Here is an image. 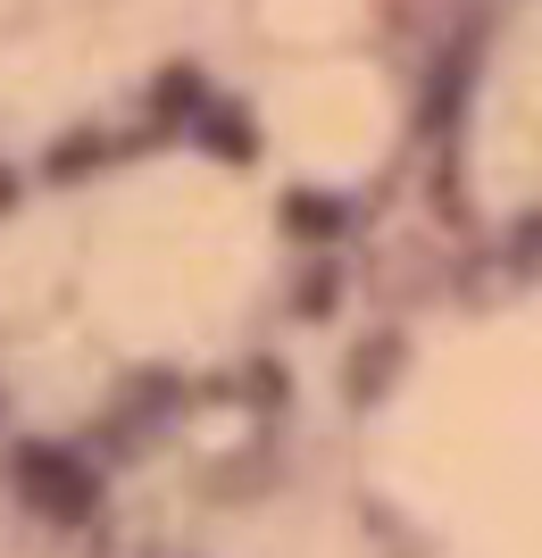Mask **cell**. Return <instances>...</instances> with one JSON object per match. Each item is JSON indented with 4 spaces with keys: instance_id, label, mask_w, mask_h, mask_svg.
<instances>
[{
    "instance_id": "6da1fadb",
    "label": "cell",
    "mask_w": 542,
    "mask_h": 558,
    "mask_svg": "<svg viewBox=\"0 0 542 558\" xmlns=\"http://www.w3.org/2000/svg\"><path fill=\"white\" fill-rule=\"evenodd\" d=\"M359 475L418 558H542V283L409 333L359 417Z\"/></svg>"
},
{
    "instance_id": "7a4b0ae2",
    "label": "cell",
    "mask_w": 542,
    "mask_h": 558,
    "mask_svg": "<svg viewBox=\"0 0 542 558\" xmlns=\"http://www.w3.org/2000/svg\"><path fill=\"white\" fill-rule=\"evenodd\" d=\"M260 134L276 167L317 201H359V192L393 184L418 134V93L393 59L368 43L334 50H292L260 93Z\"/></svg>"
},
{
    "instance_id": "3957f363",
    "label": "cell",
    "mask_w": 542,
    "mask_h": 558,
    "mask_svg": "<svg viewBox=\"0 0 542 558\" xmlns=\"http://www.w3.org/2000/svg\"><path fill=\"white\" fill-rule=\"evenodd\" d=\"M459 192L484 226L542 217V0H501L459 100Z\"/></svg>"
},
{
    "instance_id": "277c9868",
    "label": "cell",
    "mask_w": 542,
    "mask_h": 558,
    "mask_svg": "<svg viewBox=\"0 0 542 558\" xmlns=\"http://www.w3.org/2000/svg\"><path fill=\"white\" fill-rule=\"evenodd\" d=\"M376 17V0H260V25L276 34L284 50H334L359 43Z\"/></svg>"
}]
</instances>
